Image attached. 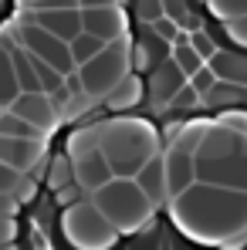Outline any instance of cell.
Returning a JSON list of instances; mask_svg holds the SVG:
<instances>
[{
  "instance_id": "1",
  "label": "cell",
  "mask_w": 247,
  "mask_h": 250,
  "mask_svg": "<svg viewBox=\"0 0 247 250\" xmlns=\"http://www.w3.org/2000/svg\"><path fill=\"white\" fill-rule=\"evenodd\" d=\"M166 207L200 247H247V189L193 179Z\"/></svg>"
},
{
  "instance_id": "2",
  "label": "cell",
  "mask_w": 247,
  "mask_h": 250,
  "mask_svg": "<svg viewBox=\"0 0 247 250\" xmlns=\"http://www.w3.org/2000/svg\"><path fill=\"white\" fill-rule=\"evenodd\" d=\"M82 119H91L98 125V149L105 152L109 166L115 176H135L156 152H163L159 128L142 115H98L85 112Z\"/></svg>"
},
{
  "instance_id": "3",
  "label": "cell",
  "mask_w": 247,
  "mask_h": 250,
  "mask_svg": "<svg viewBox=\"0 0 247 250\" xmlns=\"http://www.w3.org/2000/svg\"><path fill=\"white\" fill-rule=\"evenodd\" d=\"M241 125L203 128L197 146V179L247 189V115H237Z\"/></svg>"
},
{
  "instance_id": "4",
  "label": "cell",
  "mask_w": 247,
  "mask_h": 250,
  "mask_svg": "<svg viewBox=\"0 0 247 250\" xmlns=\"http://www.w3.org/2000/svg\"><path fill=\"white\" fill-rule=\"evenodd\" d=\"M91 203L109 216V223L119 230V237L135 230L139 223L149 220V213L156 209V203L146 196V189L132 179V176H112L105 186H98L95 193H88Z\"/></svg>"
},
{
  "instance_id": "5",
  "label": "cell",
  "mask_w": 247,
  "mask_h": 250,
  "mask_svg": "<svg viewBox=\"0 0 247 250\" xmlns=\"http://www.w3.org/2000/svg\"><path fill=\"white\" fill-rule=\"evenodd\" d=\"M129 75H132V58H129V41L125 38L109 41L95 58H88V61H82L75 68L78 88H82L85 98H91V102L109 98Z\"/></svg>"
},
{
  "instance_id": "6",
  "label": "cell",
  "mask_w": 247,
  "mask_h": 250,
  "mask_svg": "<svg viewBox=\"0 0 247 250\" xmlns=\"http://www.w3.org/2000/svg\"><path fill=\"white\" fill-rule=\"evenodd\" d=\"M61 220H65V233H68L71 247L105 250V247H115V240H119V230L91 203V196H78L75 203H68Z\"/></svg>"
},
{
  "instance_id": "7",
  "label": "cell",
  "mask_w": 247,
  "mask_h": 250,
  "mask_svg": "<svg viewBox=\"0 0 247 250\" xmlns=\"http://www.w3.org/2000/svg\"><path fill=\"white\" fill-rule=\"evenodd\" d=\"M14 41L24 44L31 54H38L41 61H47V64H54L61 75H75V58H71V47H68V41H61V38H54L47 27H41L38 21H21V24H14Z\"/></svg>"
},
{
  "instance_id": "8",
  "label": "cell",
  "mask_w": 247,
  "mask_h": 250,
  "mask_svg": "<svg viewBox=\"0 0 247 250\" xmlns=\"http://www.w3.org/2000/svg\"><path fill=\"white\" fill-rule=\"evenodd\" d=\"M68 159H71V179L82 186V193H95L98 186H105L115 176L105 152L98 149V142L85 146V149H68Z\"/></svg>"
},
{
  "instance_id": "9",
  "label": "cell",
  "mask_w": 247,
  "mask_h": 250,
  "mask_svg": "<svg viewBox=\"0 0 247 250\" xmlns=\"http://www.w3.org/2000/svg\"><path fill=\"white\" fill-rule=\"evenodd\" d=\"M47 156L44 135H3L0 132V159L17 166L21 172H34Z\"/></svg>"
},
{
  "instance_id": "10",
  "label": "cell",
  "mask_w": 247,
  "mask_h": 250,
  "mask_svg": "<svg viewBox=\"0 0 247 250\" xmlns=\"http://www.w3.org/2000/svg\"><path fill=\"white\" fill-rule=\"evenodd\" d=\"M7 108H14L17 115H24L31 125H38L44 135L51 128H58V119H61V105L47 95V91H21Z\"/></svg>"
},
{
  "instance_id": "11",
  "label": "cell",
  "mask_w": 247,
  "mask_h": 250,
  "mask_svg": "<svg viewBox=\"0 0 247 250\" xmlns=\"http://www.w3.org/2000/svg\"><path fill=\"white\" fill-rule=\"evenodd\" d=\"M82 31L102 38V41H115V38H125L129 24L115 3H88V7H82Z\"/></svg>"
},
{
  "instance_id": "12",
  "label": "cell",
  "mask_w": 247,
  "mask_h": 250,
  "mask_svg": "<svg viewBox=\"0 0 247 250\" xmlns=\"http://www.w3.org/2000/svg\"><path fill=\"white\" fill-rule=\"evenodd\" d=\"M31 21H38L41 27H47L54 38L71 41L75 34H82V7H31Z\"/></svg>"
},
{
  "instance_id": "13",
  "label": "cell",
  "mask_w": 247,
  "mask_h": 250,
  "mask_svg": "<svg viewBox=\"0 0 247 250\" xmlns=\"http://www.w3.org/2000/svg\"><path fill=\"white\" fill-rule=\"evenodd\" d=\"M132 179H135V183H139V186L146 189V196H149V200H153L156 207H163L166 200H169V196H166V172H163V152H156V156H153V159H149L146 166L139 169V172H135Z\"/></svg>"
},
{
  "instance_id": "14",
  "label": "cell",
  "mask_w": 247,
  "mask_h": 250,
  "mask_svg": "<svg viewBox=\"0 0 247 250\" xmlns=\"http://www.w3.org/2000/svg\"><path fill=\"white\" fill-rule=\"evenodd\" d=\"M17 95H21V82H17V71H14L10 41L0 38V108H7Z\"/></svg>"
},
{
  "instance_id": "15",
  "label": "cell",
  "mask_w": 247,
  "mask_h": 250,
  "mask_svg": "<svg viewBox=\"0 0 247 250\" xmlns=\"http://www.w3.org/2000/svg\"><path fill=\"white\" fill-rule=\"evenodd\" d=\"M105 44H109V41H102V38H95V34L82 31V34H75V38L68 41V47H71V58H75V64H82V61H88V58H95V54H98Z\"/></svg>"
},
{
  "instance_id": "16",
  "label": "cell",
  "mask_w": 247,
  "mask_h": 250,
  "mask_svg": "<svg viewBox=\"0 0 247 250\" xmlns=\"http://www.w3.org/2000/svg\"><path fill=\"white\" fill-rule=\"evenodd\" d=\"M0 132L3 135H44L38 125H31L24 115H17L14 108H0Z\"/></svg>"
},
{
  "instance_id": "17",
  "label": "cell",
  "mask_w": 247,
  "mask_h": 250,
  "mask_svg": "<svg viewBox=\"0 0 247 250\" xmlns=\"http://www.w3.org/2000/svg\"><path fill=\"white\" fill-rule=\"evenodd\" d=\"M24 176H27V172H21L17 166H10V163L0 159V193H10V196L24 200V186H21Z\"/></svg>"
},
{
  "instance_id": "18",
  "label": "cell",
  "mask_w": 247,
  "mask_h": 250,
  "mask_svg": "<svg viewBox=\"0 0 247 250\" xmlns=\"http://www.w3.org/2000/svg\"><path fill=\"white\" fill-rule=\"evenodd\" d=\"M203 3H206V10L217 14L220 21H234V17L247 14V0H203Z\"/></svg>"
},
{
  "instance_id": "19",
  "label": "cell",
  "mask_w": 247,
  "mask_h": 250,
  "mask_svg": "<svg viewBox=\"0 0 247 250\" xmlns=\"http://www.w3.org/2000/svg\"><path fill=\"white\" fill-rule=\"evenodd\" d=\"M14 233H17V220L10 213H0V247H14Z\"/></svg>"
},
{
  "instance_id": "20",
  "label": "cell",
  "mask_w": 247,
  "mask_h": 250,
  "mask_svg": "<svg viewBox=\"0 0 247 250\" xmlns=\"http://www.w3.org/2000/svg\"><path fill=\"white\" fill-rule=\"evenodd\" d=\"M224 27H227V34H230L237 44H247V14L234 17V21H224Z\"/></svg>"
},
{
  "instance_id": "21",
  "label": "cell",
  "mask_w": 247,
  "mask_h": 250,
  "mask_svg": "<svg viewBox=\"0 0 247 250\" xmlns=\"http://www.w3.org/2000/svg\"><path fill=\"white\" fill-rule=\"evenodd\" d=\"M17 14V0H0V24H7Z\"/></svg>"
}]
</instances>
